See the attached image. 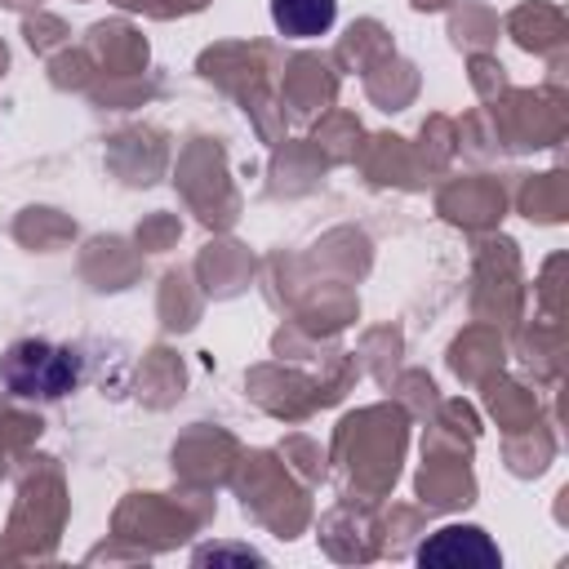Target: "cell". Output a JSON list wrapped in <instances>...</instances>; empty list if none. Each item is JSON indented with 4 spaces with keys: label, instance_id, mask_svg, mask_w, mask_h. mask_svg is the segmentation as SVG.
Masks as SVG:
<instances>
[{
    "label": "cell",
    "instance_id": "1",
    "mask_svg": "<svg viewBox=\"0 0 569 569\" xmlns=\"http://www.w3.org/2000/svg\"><path fill=\"white\" fill-rule=\"evenodd\" d=\"M80 373L76 351H53L36 342H18L4 360V378L22 396H62Z\"/></svg>",
    "mask_w": 569,
    "mask_h": 569
},
{
    "label": "cell",
    "instance_id": "2",
    "mask_svg": "<svg viewBox=\"0 0 569 569\" xmlns=\"http://www.w3.org/2000/svg\"><path fill=\"white\" fill-rule=\"evenodd\" d=\"M276 27L289 36H316L333 22V0H271Z\"/></svg>",
    "mask_w": 569,
    "mask_h": 569
},
{
    "label": "cell",
    "instance_id": "3",
    "mask_svg": "<svg viewBox=\"0 0 569 569\" xmlns=\"http://www.w3.org/2000/svg\"><path fill=\"white\" fill-rule=\"evenodd\" d=\"M476 560V565H498V551L485 542V533L480 529H462V547H458V538H453V529H445L431 547H422L418 551V560L427 565V560Z\"/></svg>",
    "mask_w": 569,
    "mask_h": 569
}]
</instances>
